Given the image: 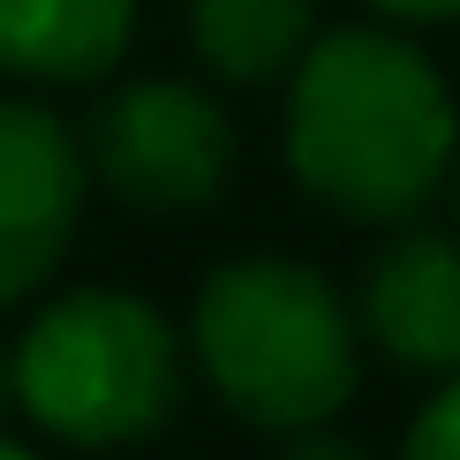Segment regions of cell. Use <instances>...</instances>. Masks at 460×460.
<instances>
[{
    "label": "cell",
    "instance_id": "3957f363",
    "mask_svg": "<svg viewBox=\"0 0 460 460\" xmlns=\"http://www.w3.org/2000/svg\"><path fill=\"white\" fill-rule=\"evenodd\" d=\"M189 348L159 302L128 287H68L23 324L8 400L75 453L144 446L181 415Z\"/></svg>",
    "mask_w": 460,
    "mask_h": 460
},
{
    "label": "cell",
    "instance_id": "ba28073f",
    "mask_svg": "<svg viewBox=\"0 0 460 460\" xmlns=\"http://www.w3.org/2000/svg\"><path fill=\"white\" fill-rule=\"evenodd\" d=\"M181 31L219 84H279L317 31V0H181Z\"/></svg>",
    "mask_w": 460,
    "mask_h": 460
},
{
    "label": "cell",
    "instance_id": "5bb4252c",
    "mask_svg": "<svg viewBox=\"0 0 460 460\" xmlns=\"http://www.w3.org/2000/svg\"><path fill=\"white\" fill-rule=\"evenodd\" d=\"M0 408H8V362H0Z\"/></svg>",
    "mask_w": 460,
    "mask_h": 460
},
{
    "label": "cell",
    "instance_id": "52a82bcc",
    "mask_svg": "<svg viewBox=\"0 0 460 460\" xmlns=\"http://www.w3.org/2000/svg\"><path fill=\"white\" fill-rule=\"evenodd\" d=\"M137 38V0H0V68L23 84H99Z\"/></svg>",
    "mask_w": 460,
    "mask_h": 460
},
{
    "label": "cell",
    "instance_id": "5b68a950",
    "mask_svg": "<svg viewBox=\"0 0 460 460\" xmlns=\"http://www.w3.org/2000/svg\"><path fill=\"white\" fill-rule=\"evenodd\" d=\"M91 166L75 128L38 99H0V310L38 295L75 249Z\"/></svg>",
    "mask_w": 460,
    "mask_h": 460
},
{
    "label": "cell",
    "instance_id": "7c38bea8",
    "mask_svg": "<svg viewBox=\"0 0 460 460\" xmlns=\"http://www.w3.org/2000/svg\"><path fill=\"white\" fill-rule=\"evenodd\" d=\"M0 460H38V453H23V446H8V438H0Z\"/></svg>",
    "mask_w": 460,
    "mask_h": 460
},
{
    "label": "cell",
    "instance_id": "4fadbf2b",
    "mask_svg": "<svg viewBox=\"0 0 460 460\" xmlns=\"http://www.w3.org/2000/svg\"><path fill=\"white\" fill-rule=\"evenodd\" d=\"M446 181H453V204H460V151H453V174H446Z\"/></svg>",
    "mask_w": 460,
    "mask_h": 460
},
{
    "label": "cell",
    "instance_id": "6da1fadb",
    "mask_svg": "<svg viewBox=\"0 0 460 460\" xmlns=\"http://www.w3.org/2000/svg\"><path fill=\"white\" fill-rule=\"evenodd\" d=\"M453 151V91L400 23L310 31L287 68V166L302 197L355 226H408L446 189Z\"/></svg>",
    "mask_w": 460,
    "mask_h": 460
},
{
    "label": "cell",
    "instance_id": "9c48e42d",
    "mask_svg": "<svg viewBox=\"0 0 460 460\" xmlns=\"http://www.w3.org/2000/svg\"><path fill=\"white\" fill-rule=\"evenodd\" d=\"M400 460H460V370H453V385L438 400H423V415L408 423Z\"/></svg>",
    "mask_w": 460,
    "mask_h": 460
},
{
    "label": "cell",
    "instance_id": "8992f818",
    "mask_svg": "<svg viewBox=\"0 0 460 460\" xmlns=\"http://www.w3.org/2000/svg\"><path fill=\"white\" fill-rule=\"evenodd\" d=\"M362 340L415 377L460 370V234L393 226L362 272Z\"/></svg>",
    "mask_w": 460,
    "mask_h": 460
},
{
    "label": "cell",
    "instance_id": "7a4b0ae2",
    "mask_svg": "<svg viewBox=\"0 0 460 460\" xmlns=\"http://www.w3.org/2000/svg\"><path fill=\"white\" fill-rule=\"evenodd\" d=\"M181 348L197 355L204 385L257 430L332 423L362 377L355 310L302 257H234L204 272Z\"/></svg>",
    "mask_w": 460,
    "mask_h": 460
},
{
    "label": "cell",
    "instance_id": "8fae6325",
    "mask_svg": "<svg viewBox=\"0 0 460 460\" xmlns=\"http://www.w3.org/2000/svg\"><path fill=\"white\" fill-rule=\"evenodd\" d=\"M377 15H393V23H453L460 0H370Z\"/></svg>",
    "mask_w": 460,
    "mask_h": 460
},
{
    "label": "cell",
    "instance_id": "30bf717a",
    "mask_svg": "<svg viewBox=\"0 0 460 460\" xmlns=\"http://www.w3.org/2000/svg\"><path fill=\"white\" fill-rule=\"evenodd\" d=\"M287 438H295V446H287L279 460H370V453L355 446V438H332L324 423H310V430H287Z\"/></svg>",
    "mask_w": 460,
    "mask_h": 460
},
{
    "label": "cell",
    "instance_id": "277c9868",
    "mask_svg": "<svg viewBox=\"0 0 460 460\" xmlns=\"http://www.w3.org/2000/svg\"><path fill=\"white\" fill-rule=\"evenodd\" d=\"M84 166L113 204L144 219H189L234 181V121L204 84L144 75L106 91L84 137Z\"/></svg>",
    "mask_w": 460,
    "mask_h": 460
}]
</instances>
